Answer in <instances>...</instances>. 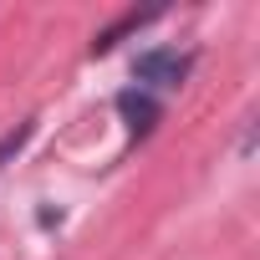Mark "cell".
I'll use <instances>...</instances> for the list:
<instances>
[{"mask_svg": "<svg viewBox=\"0 0 260 260\" xmlns=\"http://www.w3.org/2000/svg\"><path fill=\"white\" fill-rule=\"evenodd\" d=\"M189 67H194V56H189V51H164V46H158V51H143L133 72H138V82H153V87H179V82L189 77Z\"/></svg>", "mask_w": 260, "mask_h": 260, "instance_id": "obj_1", "label": "cell"}, {"mask_svg": "<svg viewBox=\"0 0 260 260\" xmlns=\"http://www.w3.org/2000/svg\"><path fill=\"white\" fill-rule=\"evenodd\" d=\"M31 133H36V122H31V117H26V122H16L11 133H0V169H6V164H11L26 143H31Z\"/></svg>", "mask_w": 260, "mask_h": 260, "instance_id": "obj_4", "label": "cell"}, {"mask_svg": "<svg viewBox=\"0 0 260 260\" xmlns=\"http://www.w3.org/2000/svg\"><path fill=\"white\" fill-rule=\"evenodd\" d=\"M158 16H164V6H148V11H127L122 21H112L107 31H97V36H92V56L112 51V46H117L122 36H133V31H143V26H148V21H158Z\"/></svg>", "mask_w": 260, "mask_h": 260, "instance_id": "obj_3", "label": "cell"}, {"mask_svg": "<svg viewBox=\"0 0 260 260\" xmlns=\"http://www.w3.org/2000/svg\"><path fill=\"white\" fill-rule=\"evenodd\" d=\"M117 112H122V122H127V133H133V138H148L164 107H158V102H153L148 92H138V87H127V92H117Z\"/></svg>", "mask_w": 260, "mask_h": 260, "instance_id": "obj_2", "label": "cell"}]
</instances>
